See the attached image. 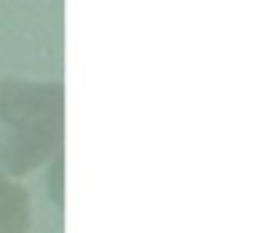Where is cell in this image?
I'll return each instance as SVG.
<instances>
[{"label":"cell","instance_id":"cell-1","mask_svg":"<svg viewBox=\"0 0 261 233\" xmlns=\"http://www.w3.org/2000/svg\"><path fill=\"white\" fill-rule=\"evenodd\" d=\"M62 85L0 82V171L20 177L34 171L62 143Z\"/></svg>","mask_w":261,"mask_h":233},{"label":"cell","instance_id":"cell-2","mask_svg":"<svg viewBox=\"0 0 261 233\" xmlns=\"http://www.w3.org/2000/svg\"><path fill=\"white\" fill-rule=\"evenodd\" d=\"M31 230V199L29 191L14 177L0 171V233Z\"/></svg>","mask_w":261,"mask_h":233}]
</instances>
